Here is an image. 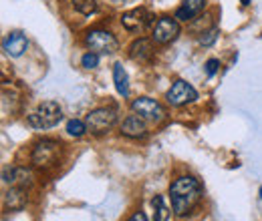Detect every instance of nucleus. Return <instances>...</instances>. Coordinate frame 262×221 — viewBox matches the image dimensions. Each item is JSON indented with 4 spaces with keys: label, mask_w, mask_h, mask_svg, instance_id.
I'll use <instances>...</instances> for the list:
<instances>
[{
    "label": "nucleus",
    "mask_w": 262,
    "mask_h": 221,
    "mask_svg": "<svg viewBox=\"0 0 262 221\" xmlns=\"http://www.w3.org/2000/svg\"><path fill=\"white\" fill-rule=\"evenodd\" d=\"M27 205V191L25 187H10L4 193V207L10 211H20Z\"/></svg>",
    "instance_id": "nucleus-13"
},
{
    "label": "nucleus",
    "mask_w": 262,
    "mask_h": 221,
    "mask_svg": "<svg viewBox=\"0 0 262 221\" xmlns=\"http://www.w3.org/2000/svg\"><path fill=\"white\" fill-rule=\"evenodd\" d=\"M27 46H29L27 36H25L23 32H18V31L10 32V34L4 38V42H2L4 53H6L8 57H12V59L23 57V55H25V51H27Z\"/></svg>",
    "instance_id": "nucleus-10"
},
{
    "label": "nucleus",
    "mask_w": 262,
    "mask_h": 221,
    "mask_svg": "<svg viewBox=\"0 0 262 221\" xmlns=\"http://www.w3.org/2000/svg\"><path fill=\"white\" fill-rule=\"evenodd\" d=\"M63 119V111L55 101H47L42 103L33 115H29V125L34 129H51V127L59 125V121Z\"/></svg>",
    "instance_id": "nucleus-3"
},
{
    "label": "nucleus",
    "mask_w": 262,
    "mask_h": 221,
    "mask_svg": "<svg viewBox=\"0 0 262 221\" xmlns=\"http://www.w3.org/2000/svg\"><path fill=\"white\" fill-rule=\"evenodd\" d=\"M61 147L63 145L59 141H55V139H42V141H38L34 145L33 155H31L33 165L36 169H42V171L53 169L59 163V159H61Z\"/></svg>",
    "instance_id": "nucleus-2"
},
{
    "label": "nucleus",
    "mask_w": 262,
    "mask_h": 221,
    "mask_svg": "<svg viewBox=\"0 0 262 221\" xmlns=\"http://www.w3.org/2000/svg\"><path fill=\"white\" fill-rule=\"evenodd\" d=\"M85 44L89 46L91 53H97V55H113V53L119 48L117 38L107 31L87 32V36H85Z\"/></svg>",
    "instance_id": "nucleus-5"
},
{
    "label": "nucleus",
    "mask_w": 262,
    "mask_h": 221,
    "mask_svg": "<svg viewBox=\"0 0 262 221\" xmlns=\"http://www.w3.org/2000/svg\"><path fill=\"white\" fill-rule=\"evenodd\" d=\"M151 203H154V209H156V221H167L169 219V209L165 207L164 197H162V195H156Z\"/></svg>",
    "instance_id": "nucleus-17"
},
{
    "label": "nucleus",
    "mask_w": 262,
    "mask_h": 221,
    "mask_svg": "<svg viewBox=\"0 0 262 221\" xmlns=\"http://www.w3.org/2000/svg\"><path fill=\"white\" fill-rule=\"evenodd\" d=\"M151 18L154 16H151L149 10H145V8H133V10L123 14L121 22H123V27L129 32H143L147 29V24L151 22Z\"/></svg>",
    "instance_id": "nucleus-9"
},
{
    "label": "nucleus",
    "mask_w": 262,
    "mask_h": 221,
    "mask_svg": "<svg viewBox=\"0 0 262 221\" xmlns=\"http://www.w3.org/2000/svg\"><path fill=\"white\" fill-rule=\"evenodd\" d=\"M129 57L133 61H147L151 57V42L145 38L135 40L129 46Z\"/></svg>",
    "instance_id": "nucleus-15"
},
{
    "label": "nucleus",
    "mask_w": 262,
    "mask_h": 221,
    "mask_svg": "<svg viewBox=\"0 0 262 221\" xmlns=\"http://www.w3.org/2000/svg\"><path fill=\"white\" fill-rule=\"evenodd\" d=\"M67 133H69L71 137H83V135L87 133V125H85L83 121L73 119V121L67 123Z\"/></svg>",
    "instance_id": "nucleus-18"
},
{
    "label": "nucleus",
    "mask_w": 262,
    "mask_h": 221,
    "mask_svg": "<svg viewBox=\"0 0 262 221\" xmlns=\"http://www.w3.org/2000/svg\"><path fill=\"white\" fill-rule=\"evenodd\" d=\"M73 6H75V10H79L81 14H91V12L97 10L95 0H73Z\"/></svg>",
    "instance_id": "nucleus-19"
},
{
    "label": "nucleus",
    "mask_w": 262,
    "mask_h": 221,
    "mask_svg": "<svg viewBox=\"0 0 262 221\" xmlns=\"http://www.w3.org/2000/svg\"><path fill=\"white\" fill-rule=\"evenodd\" d=\"M169 197H171V209L178 217L190 213L202 199V185L200 181L190 177V175H184V177H178L171 187H169Z\"/></svg>",
    "instance_id": "nucleus-1"
},
{
    "label": "nucleus",
    "mask_w": 262,
    "mask_h": 221,
    "mask_svg": "<svg viewBox=\"0 0 262 221\" xmlns=\"http://www.w3.org/2000/svg\"><path fill=\"white\" fill-rule=\"evenodd\" d=\"M121 133L125 137H131V139H139V137H145L147 135V127L143 123V117H139L137 113L135 115H129L123 125H121Z\"/></svg>",
    "instance_id": "nucleus-12"
},
{
    "label": "nucleus",
    "mask_w": 262,
    "mask_h": 221,
    "mask_svg": "<svg viewBox=\"0 0 262 221\" xmlns=\"http://www.w3.org/2000/svg\"><path fill=\"white\" fill-rule=\"evenodd\" d=\"M218 66H220V63H218L216 59H210V61L206 63V75H208V77H214V75L218 72Z\"/></svg>",
    "instance_id": "nucleus-22"
},
{
    "label": "nucleus",
    "mask_w": 262,
    "mask_h": 221,
    "mask_svg": "<svg viewBox=\"0 0 262 221\" xmlns=\"http://www.w3.org/2000/svg\"><path fill=\"white\" fill-rule=\"evenodd\" d=\"M204 4H206V0H182V6L178 8L176 16L180 20H190L204 10Z\"/></svg>",
    "instance_id": "nucleus-14"
},
{
    "label": "nucleus",
    "mask_w": 262,
    "mask_h": 221,
    "mask_svg": "<svg viewBox=\"0 0 262 221\" xmlns=\"http://www.w3.org/2000/svg\"><path fill=\"white\" fill-rule=\"evenodd\" d=\"M113 81H115V89L121 96L129 95V83H127V72L123 68V64H115L113 66Z\"/></svg>",
    "instance_id": "nucleus-16"
},
{
    "label": "nucleus",
    "mask_w": 262,
    "mask_h": 221,
    "mask_svg": "<svg viewBox=\"0 0 262 221\" xmlns=\"http://www.w3.org/2000/svg\"><path fill=\"white\" fill-rule=\"evenodd\" d=\"M260 199H262V187H260Z\"/></svg>",
    "instance_id": "nucleus-25"
},
{
    "label": "nucleus",
    "mask_w": 262,
    "mask_h": 221,
    "mask_svg": "<svg viewBox=\"0 0 262 221\" xmlns=\"http://www.w3.org/2000/svg\"><path fill=\"white\" fill-rule=\"evenodd\" d=\"M31 179H33L31 171L23 167H4L2 171V181L10 187H25L31 183Z\"/></svg>",
    "instance_id": "nucleus-11"
},
{
    "label": "nucleus",
    "mask_w": 262,
    "mask_h": 221,
    "mask_svg": "<svg viewBox=\"0 0 262 221\" xmlns=\"http://www.w3.org/2000/svg\"><path fill=\"white\" fill-rule=\"evenodd\" d=\"M127 221H147V217H145V213H143V211H135Z\"/></svg>",
    "instance_id": "nucleus-23"
},
{
    "label": "nucleus",
    "mask_w": 262,
    "mask_h": 221,
    "mask_svg": "<svg viewBox=\"0 0 262 221\" xmlns=\"http://www.w3.org/2000/svg\"><path fill=\"white\" fill-rule=\"evenodd\" d=\"M178 34H180V24H178V20H176V18H169V16H164V18H160V20L156 22V29H154L151 38H154V42H158V44H167V42L176 40Z\"/></svg>",
    "instance_id": "nucleus-8"
},
{
    "label": "nucleus",
    "mask_w": 262,
    "mask_h": 221,
    "mask_svg": "<svg viewBox=\"0 0 262 221\" xmlns=\"http://www.w3.org/2000/svg\"><path fill=\"white\" fill-rule=\"evenodd\" d=\"M240 2H242V4H250V0H240Z\"/></svg>",
    "instance_id": "nucleus-24"
},
{
    "label": "nucleus",
    "mask_w": 262,
    "mask_h": 221,
    "mask_svg": "<svg viewBox=\"0 0 262 221\" xmlns=\"http://www.w3.org/2000/svg\"><path fill=\"white\" fill-rule=\"evenodd\" d=\"M165 99H167L169 105H173V107H182V105L194 103V101L198 99V93L190 83H186V81H176V83L171 85V89L167 91Z\"/></svg>",
    "instance_id": "nucleus-7"
},
{
    "label": "nucleus",
    "mask_w": 262,
    "mask_h": 221,
    "mask_svg": "<svg viewBox=\"0 0 262 221\" xmlns=\"http://www.w3.org/2000/svg\"><path fill=\"white\" fill-rule=\"evenodd\" d=\"M81 63H83V66H85V68H95V66L99 64L97 53H87V55H83Z\"/></svg>",
    "instance_id": "nucleus-21"
},
{
    "label": "nucleus",
    "mask_w": 262,
    "mask_h": 221,
    "mask_svg": "<svg viewBox=\"0 0 262 221\" xmlns=\"http://www.w3.org/2000/svg\"><path fill=\"white\" fill-rule=\"evenodd\" d=\"M131 109H133V113H137L139 117H143V119H149V121H162L165 117V109L158 103V101H154V99H149V96H139V99H135L133 103H131Z\"/></svg>",
    "instance_id": "nucleus-6"
},
{
    "label": "nucleus",
    "mask_w": 262,
    "mask_h": 221,
    "mask_svg": "<svg viewBox=\"0 0 262 221\" xmlns=\"http://www.w3.org/2000/svg\"><path fill=\"white\" fill-rule=\"evenodd\" d=\"M202 34H204V36H200V44H204V46H212L214 40L218 38V29H212V31L202 32Z\"/></svg>",
    "instance_id": "nucleus-20"
},
{
    "label": "nucleus",
    "mask_w": 262,
    "mask_h": 221,
    "mask_svg": "<svg viewBox=\"0 0 262 221\" xmlns=\"http://www.w3.org/2000/svg\"><path fill=\"white\" fill-rule=\"evenodd\" d=\"M117 123V111L115 109H95L87 115L85 119V125H87V131L93 133V135H103L107 133L111 127Z\"/></svg>",
    "instance_id": "nucleus-4"
}]
</instances>
